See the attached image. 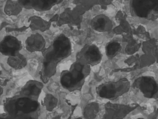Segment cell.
<instances>
[{
    "instance_id": "ac0fdd59",
    "label": "cell",
    "mask_w": 158,
    "mask_h": 119,
    "mask_svg": "<svg viewBox=\"0 0 158 119\" xmlns=\"http://www.w3.org/2000/svg\"><path fill=\"white\" fill-rule=\"evenodd\" d=\"M33 114H24L19 113L16 115H8L5 113V115H2L1 119H38Z\"/></svg>"
},
{
    "instance_id": "277c9868",
    "label": "cell",
    "mask_w": 158,
    "mask_h": 119,
    "mask_svg": "<svg viewBox=\"0 0 158 119\" xmlns=\"http://www.w3.org/2000/svg\"><path fill=\"white\" fill-rule=\"evenodd\" d=\"M130 84L127 78H121L117 81L102 83L96 88V93L103 99L113 100L127 93Z\"/></svg>"
},
{
    "instance_id": "7a4b0ae2",
    "label": "cell",
    "mask_w": 158,
    "mask_h": 119,
    "mask_svg": "<svg viewBox=\"0 0 158 119\" xmlns=\"http://www.w3.org/2000/svg\"><path fill=\"white\" fill-rule=\"evenodd\" d=\"M90 72L91 66L77 57L70 68L61 72L60 83L63 88L70 92L80 90L83 87L85 79L90 75Z\"/></svg>"
},
{
    "instance_id": "6da1fadb",
    "label": "cell",
    "mask_w": 158,
    "mask_h": 119,
    "mask_svg": "<svg viewBox=\"0 0 158 119\" xmlns=\"http://www.w3.org/2000/svg\"><path fill=\"white\" fill-rule=\"evenodd\" d=\"M72 44L70 39L65 35L57 36L51 44L43 54L42 65L40 71V79L47 84L55 75L58 64L68 58L72 54Z\"/></svg>"
},
{
    "instance_id": "9c48e42d",
    "label": "cell",
    "mask_w": 158,
    "mask_h": 119,
    "mask_svg": "<svg viewBox=\"0 0 158 119\" xmlns=\"http://www.w3.org/2000/svg\"><path fill=\"white\" fill-rule=\"evenodd\" d=\"M77 57L84 60L91 66L100 63L103 58L100 49L95 44H86L77 54Z\"/></svg>"
},
{
    "instance_id": "5b68a950",
    "label": "cell",
    "mask_w": 158,
    "mask_h": 119,
    "mask_svg": "<svg viewBox=\"0 0 158 119\" xmlns=\"http://www.w3.org/2000/svg\"><path fill=\"white\" fill-rule=\"evenodd\" d=\"M132 14L140 18H147L152 11L158 13V0H130Z\"/></svg>"
},
{
    "instance_id": "7c38bea8",
    "label": "cell",
    "mask_w": 158,
    "mask_h": 119,
    "mask_svg": "<svg viewBox=\"0 0 158 119\" xmlns=\"http://www.w3.org/2000/svg\"><path fill=\"white\" fill-rule=\"evenodd\" d=\"M44 83L42 81L30 80L21 88L19 93L35 99H38L43 88Z\"/></svg>"
},
{
    "instance_id": "30bf717a",
    "label": "cell",
    "mask_w": 158,
    "mask_h": 119,
    "mask_svg": "<svg viewBox=\"0 0 158 119\" xmlns=\"http://www.w3.org/2000/svg\"><path fill=\"white\" fill-rule=\"evenodd\" d=\"M22 49L21 42L16 37L11 35L5 36L0 43V52L6 57L17 55Z\"/></svg>"
},
{
    "instance_id": "9a60e30c",
    "label": "cell",
    "mask_w": 158,
    "mask_h": 119,
    "mask_svg": "<svg viewBox=\"0 0 158 119\" xmlns=\"http://www.w3.org/2000/svg\"><path fill=\"white\" fill-rule=\"evenodd\" d=\"M100 112V107L98 103L88 104L84 110V119H95Z\"/></svg>"
},
{
    "instance_id": "2e32d148",
    "label": "cell",
    "mask_w": 158,
    "mask_h": 119,
    "mask_svg": "<svg viewBox=\"0 0 158 119\" xmlns=\"http://www.w3.org/2000/svg\"><path fill=\"white\" fill-rule=\"evenodd\" d=\"M122 49V46L120 43L116 41H112L107 44L105 52L106 56L109 58H112L116 57L120 53Z\"/></svg>"
},
{
    "instance_id": "8fae6325",
    "label": "cell",
    "mask_w": 158,
    "mask_h": 119,
    "mask_svg": "<svg viewBox=\"0 0 158 119\" xmlns=\"http://www.w3.org/2000/svg\"><path fill=\"white\" fill-rule=\"evenodd\" d=\"M25 47L30 52L43 53L47 49L45 39L40 34H32L26 40Z\"/></svg>"
},
{
    "instance_id": "3957f363",
    "label": "cell",
    "mask_w": 158,
    "mask_h": 119,
    "mask_svg": "<svg viewBox=\"0 0 158 119\" xmlns=\"http://www.w3.org/2000/svg\"><path fill=\"white\" fill-rule=\"evenodd\" d=\"M3 107L5 113L8 115L35 114L40 109V104L38 99L19 93L7 98L5 101Z\"/></svg>"
},
{
    "instance_id": "5bb4252c",
    "label": "cell",
    "mask_w": 158,
    "mask_h": 119,
    "mask_svg": "<svg viewBox=\"0 0 158 119\" xmlns=\"http://www.w3.org/2000/svg\"><path fill=\"white\" fill-rule=\"evenodd\" d=\"M7 62L9 66L14 69H21L27 65L26 58L20 53L8 57Z\"/></svg>"
},
{
    "instance_id": "d6986e66",
    "label": "cell",
    "mask_w": 158,
    "mask_h": 119,
    "mask_svg": "<svg viewBox=\"0 0 158 119\" xmlns=\"http://www.w3.org/2000/svg\"><path fill=\"white\" fill-rule=\"evenodd\" d=\"M138 119H143V118H138Z\"/></svg>"
},
{
    "instance_id": "ba28073f",
    "label": "cell",
    "mask_w": 158,
    "mask_h": 119,
    "mask_svg": "<svg viewBox=\"0 0 158 119\" xmlns=\"http://www.w3.org/2000/svg\"><path fill=\"white\" fill-rule=\"evenodd\" d=\"M20 6L26 10L43 12L50 10L63 0H17Z\"/></svg>"
},
{
    "instance_id": "4fadbf2b",
    "label": "cell",
    "mask_w": 158,
    "mask_h": 119,
    "mask_svg": "<svg viewBox=\"0 0 158 119\" xmlns=\"http://www.w3.org/2000/svg\"><path fill=\"white\" fill-rule=\"evenodd\" d=\"M90 26L95 31L106 32L112 29L113 24L112 21L108 16L104 14H100L96 16L92 19Z\"/></svg>"
},
{
    "instance_id": "e0dca14e",
    "label": "cell",
    "mask_w": 158,
    "mask_h": 119,
    "mask_svg": "<svg viewBox=\"0 0 158 119\" xmlns=\"http://www.w3.org/2000/svg\"><path fill=\"white\" fill-rule=\"evenodd\" d=\"M58 103L57 99L52 94H47L44 99V105L47 107V110L51 111L56 106Z\"/></svg>"
},
{
    "instance_id": "52a82bcc",
    "label": "cell",
    "mask_w": 158,
    "mask_h": 119,
    "mask_svg": "<svg viewBox=\"0 0 158 119\" xmlns=\"http://www.w3.org/2000/svg\"><path fill=\"white\" fill-rule=\"evenodd\" d=\"M135 85L146 98H155L158 94V85L151 76H143L138 77Z\"/></svg>"
},
{
    "instance_id": "8992f818",
    "label": "cell",
    "mask_w": 158,
    "mask_h": 119,
    "mask_svg": "<svg viewBox=\"0 0 158 119\" xmlns=\"http://www.w3.org/2000/svg\"><path fill=\"white\" fill-rule=\"evenodd\" d=\"M137 106L107 103L101 119H124Z\"/></svg>"
}]
</instances>
